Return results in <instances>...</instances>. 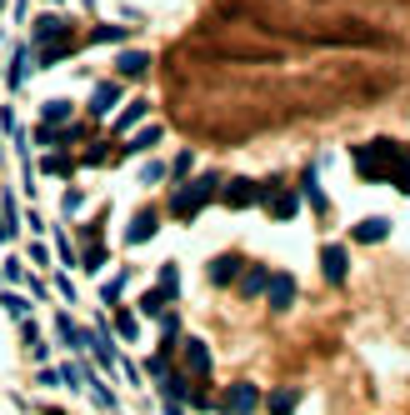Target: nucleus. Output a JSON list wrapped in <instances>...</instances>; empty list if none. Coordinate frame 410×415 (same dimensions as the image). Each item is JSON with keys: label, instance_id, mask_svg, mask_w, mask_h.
Listing matches in <instances>:
<instances>
[{"label": "nucleus", "instance_id": "f257e3e1", "mask_svg": "<svg viewBox=\"0 0 410 415\" xmlns=\"http://www.w3.org/2000/svg\"><path fill=\"white\" fill-rule=\"evenodd\" d=\"M356 170L366 181H395L400 191H410V155H405V145H395L385 136L356 150Z\"/></svg>", "mask_w": 410, "mask_h": 415}, {"label": "nucleus", "instance_id": "f03ea898", "mask_svg": "<svg viewBox=\"0 0 410 415\" xmlns=\"http://www.w3.org/2000/svg\"><path fill=\"white\" fill-rule=\"evenodd\" d=\"M215 191H220V175H215V170H205V175H200V181H195V186H186V191H175V200H170V210L191 220V215H200V210H205V205L215 200Z\"/></svg>", "mask_w": 410, "mask_h": 415}, {"label": "nucleus", "instance_id": "7ed1b4c3", "mask_svg": "<svg viewBox=\"0 0 410 415\" xmlns=\"http://www.w3.org/2000/svg\"><path fill=\"white\" fill-rule=\"evenodd\" d=\"M255 405H260V390H255L251 380H236V385L225 390V410H236V415H251Z\"/></svg>", "mask_w": 410, "mask_h": 415}, {"label": "nucleus", "instance_id": "20e7f679", "mask_svg": "<svg viewBox=\"0 0 410 415\" xmlns=\"http://www.w3.org/2000/svg\"><path fill=\"white\" fill-rule=\"evenodd\" d=\"M255 200H260V186L246 181V175H236V181L225 186V205H230V210H246V205H255Z\"/></svg>", "mask_w": 410, "mask_h": 415}, {"label": "nucleus", "instance_id": "39448f33", "mask_svg": "<svg viewBox=\"0 0 410 415\" xmlns=\"http://www.w3.org/2000/svg\"><path fill=\"white\" fill-rule=\"evenodd\" d=\"M66 30H71V25H66L61 16H40V20H35V45H30V50H45V45H55V40H66Z\"/></svg>", "mask_w": 410, "mask_h": 415}, {"label": "nucleus", "instance_id": "423d86ee", "mask_svg": "<svg viewBox=\"0 0 410 415\" xmlns=\"http://www.w3.org/2000/svg\"><path fill=\"white\" fill-rule=\"evenodd\" d=\"M155 225H160V215H155V210H140V215L126 225V246H145L150 235H155Z\"/></svg>", "mask_w": 410, "mask_h": 415}, {"label": "nucleus", "instance_id": "0eeeda50", "mask_svg": "<svg viewBox=\"0 0 410 415\" xmlns=\"http://www.w3.org/2000/svg\"><path fill=\"white\" fill-rule=\"evenodd\" d=\"M241 270H246V260H241L236 251H230V255H215V260H210V280H215V285H230V280H236Z\"/></svg>", "mask_w": 410, "mask_h": 415}, {"label": "nucleus", "instance_id": "6e6552de", "mask_svg": "<svg viewBox=\"0 0 410 415\" xmlns=\"http://www.w3.org/2000/svg\"><path fill=\"white\" fill-rule=\"evenodd\" d=\"M121 105V85L115 80H100L95 90H90V115H105V110H115Z\"/></svg>", "mask_w": 410, "mask_h": 415}, {"label": "nucleus", "instance_id": "1a4fd4ad", "mask_svg": "<svg viewBox=\"0 0 410 415\" xmlns=\"http://www.w3.org/2000/svg\"><path fill=\"white\" fill-rule=\"evenodd\" d=\"M320 270H325L330 285H340V280H345V251H340V246H325V251H320Z\"/></svg>", "mask_w": 410, "mask_h": 415}, {"label": "nucleus", "instance_id": "9d476101", "mask_svg": "<svg viewBox=\"0 0 410 415\" xmlns=\"http://www.w3.org/2000/svg\"><path fill=\"white\" fill-rule=\"evenodd\" d=\"M145 66H150L145 50H121L115 55V76H145Z\"/></svg>", "mask_w": 410, "mask_h": 415}, {"label": "nucleus", "instance_id": "9b49d317", "mask_svg": "<svg viewBox=\"0 0 410 415\" xmlns=\"http://www.w3.org/2000/svg\"><path fill=\"white\" fill-rule=\"evenodd\" d=\"M55 330H61V340H66V345H76V350H85V345H90V335H85V330L76 325V315H66V311L55 315Z\"/></svg>", "mask_w": 410, "mask_h": 415}, {"label": "nucleus", "instance_id": "f8f14e48", "mask_svg": "<svg viewBox=\"0 0 410 415\" xmlns=\"http://www.w3.org/2000/svg\"><path fill=\"white\" fill-rule=\"evenodd\" d=\"M265 290H270V306H275V311H285L290 301H296V280H290V275H270Z\"/></svg>", "mask_w": 410, "mask_h": 415}, {"label": "nucleus", "instance_id": "ddd939ff", "mask_svg": "<svg viewBox=\"0 0 410 415\" xmlns=\"http://www.w3.org/2000/svg\"><path fill=\"white\" fill-rule=\"evenodd\" d=\"M350 235H356V246H375V241H385V235H390V225L375 215V220H361V225L350 230Z\"/></svg>", "mask_w": 410, "mask_h": 415}, {"label": "nucleus", "instance_id": "4468645a", "mask_svg": "<svg viewBox=\"0 0 410 415\" xmlns=\"http://www.w3.org/2000/svg\"><path fill=\"white\" fill-rule=\"evenodd\" d=\"M186 366H191L195 375H210V350H205L200 340H186Z\"/></svg>", "mask_w": 410, "mask_h": 415}, {"label": "nucleus", "instance_id": "2eb2a0df", "mask_svg": "<svg viewBox=\"0 0 410 415\" xmlns=\"http://www.w3.org/2000/svg\"><path fill=\"white\" fill-rule=\"evenodd\" d=\"M25 71H30V45H20V50L11 55V90L25 85Z\"/></svg>", "mask_w": 410, "mask_h": 415}, {"label": "nucleus", "instance_id": "dca6fc26", "mask_svg": "<svg viewBox=\"0 0 410 415\" xmlns=\"http://www.w3.org/2000/svg\"><path fill=\"white\" fill-rule=\"evenodd\" d=\"M296 405H301V390H275L270 395V415H296Z\"/></svg>", "mask_w": 410, "mask_h": 415}, {"label": "nucleus", "instance_id": "f3484780", "mask_svg": "<svg viewBox=\"0 0 410 415\" xmlns=\"http://www.w3.org/2000/svg\"><path fill=\"white\" fill-rule=\"evenodd\" d=\"M121 290H126V275H121V270H115V275H110V280L100 285V301H105V306L115 311V306H121Z\"/></svg>", "mask_w": 410, "mask_h": 415}, {"label": "nucleus", "instance_id": "a211bd4d", "mask_svg": "<svg viewBox=\"0 0 410 415\" xmlns=\"http://www.w3.org/2000/svg\"><path fill=\"white\" fill-rule=\"evenodd\" d=\"M296 210H301V200H296V196H275V191H270V215H275V220H290Z\"/></svg>", "mask_w": 410, "mask_h": 415}, {"label": "nucleus", "instance_id": "6ab92c4d", "mask_svg": "<svg viewBox=\"0 0 410 415\" xmlns=\"http://www.w3.org/2000/svg\"><path fill=\"white\" fill-rule=\"evenodd\" d=\"M71 50H76L71 40H55V45H45V50L35 55V66H55V61H66V55H71Z\"/></svg>", "mask_w": 410, "mask_h": 415}, {"label": "nucleus", "instance_id": "aec40b11", "mask_svg": "<svg viewBox=\"0 0 410 415\" xmlns=\"http://www.w3.org/2000/svg\"><path fill=\"white\" fill-rule=\"evenodd\" d=\"M265 285H270V275H265V270L255 265V270H246V280H241V295H260Z\"/></svg>", "mask_w": 410, "mask_h": 415}, {"label": "nucleus", "instance_id": "412c9836", "mask_svg": "<svg viewBox=\"0 0 410 415\" xmlns=\"http://www.w3.org/2000/svg\"><path fill=\"white\" fill-rule=\"evenodd\" d=\"M140 115H145V100H135V105H126L121 115H115V131H131V126L140 121Z\"/></svg>", "mask_w": 410, "mask_h": 415}, {"label": "nucleus", "instance_id": "4be33fe9", "mask_svg": "<svg viewBox=\"0 0 410 415\" xmlns=\"http://www.w3.org/2000/svg\"><path fill=\"white\" fill-rule=\"evenodd\" d=\"M55 380H66L71 390H80V385H85V366H76V361H71V366H61V375H55Z\"/></svg>", "mask_w": 410, "mask_h": 415}, {"label": "nucleus", "instance_id": "5701e85b", "mask_svg": "<svg viewBox=\"0 0 410 415\" xmlns=\"http://www.w3.org/2000/svg\"><path fill=\"white\" fill-rule=\"evenodd\" d=\"M40 170H50V175H61V181H66V175H71L76 165H71L66 155H45V160H40Z\"/></svg>", "mask_w": 410, "mask_h": 415}, {"label": "nucleus", "instance_id": "b1692460", "mask_svg": "<svg viewBox=\"0 0 410 415\" xmlns=\"http://www.w3.org/2000/svg\"><path fill=\"white\" fill-rule=\"evenodd\" d=\"M115 330H121V340H135L140 330H135V315L131 311H115Z\"/></svg>", "mask_w": 410, "mask_h": 415}, {"label": "nucleus", "instance_id": "393cba45", "mask_svg": "<svg viewBox=\"0 0 410 415\" xmlns=\"http://www.w3.org/2000/svg\"><path fill=\"white\" fill-rule=\"evenodd\" d=\"M140 311H145V315H160V311H165V295H160V290H145V301H140Z\"/></svg>", "mask_w": 410, "mask_h": 415}, {"label": "nucleus", "instance_id": "a878e982", "mask_svg": "<svg viewBox=\"0 0 410 415\" xmlns=\"http://www.w3.org/2000/svg\"><path fill=\"white\" fill-rule=\"evenodd\" d=\"M121 35H126L121 25H100V30L90 35V45H110V40H121Z\"/></svg>", "mask_w": 410, "mask_h": 415}, {"label": "nucleus", "instance_id": "bb28decb", "mask_svg": "<svg viewBox=\"0 0 410 415\" xmlns=\"http://www.w3.org/2000/svg\"><path fill=\"white\" fill-rule=\"evenodd\" d=\"M175 285H181V275H175V265H165V270H160V295H165V301L175 295Z\"/></svg>", "mask_w": 410, "mask_h": 415}, {"label": "nucleus", "instance_id": "cd10ccee", "mask_svg": "<svg viewBox=\"0 0 410 415\" xmlns=\"http://www.w3.org/2000/svg\"><path fill=\"white\" fill-rule=\"evenodd\" d=\"M155 140H160V126H145V131L131 140V150H145V145H155Z\"/></svg>", "mask_w": 410, "mask_h": 415}, {"label": "nucleus", "instance_id": "c85d7f7f", "mask_svg": "<svg viewBox=\"0 0 410 415\" xmlns=\"http://www.w3.org/2000/svg\"><path fill=\"white\" fill-rule=\"evenodd\" d=\"M80 265H85V270H100V265H105V246H90V251L80 255Z\"/></svg>", "mask_w": 410, "mask_h": 415}, {"label": "nucleus", "instance_id": "c756f323", "mask_svg": "<svg viewBox=\"0 0 410 415\" xmlns=\"http://www.w3.org/2000/svg\"><path fill=\"white\" fill-rule=\"evenodd\" d=\"M165 170H170V165H160V160H150V165L140 170V181H145V186H155V181H165Z\"/></svg>", "mask_w": 410, "mask_h": 415}, {"label": "nucleus", "instance_id": "7c9ffc66", "mask_svg": "<svg viewBox=\"0 0 410 415\" xmlns=\"http://www.w3.org/2000/svg\"><path fill=\"white\" fill-rule=\"evenodd\" d=\"M66 115H71V100H50L45 105V121H66Z\"/></svg>", "mask_w": 410, "mask_h": 415}, {"label": "nucleus", "instance_id": "2f4dec72", "mask_svg": "<svg viewBox=\"0 0 410 415\" xmlns=\"http://www.w3.org/2000/svg\"><path fill=\"white\" fill-rule=\"evenodd\" d=\"M0 306H6L11 315H25V306H30V301H25V295H0Z\"/></svg>", "mask_w": 410, "mask_h": 415}, {"label": "nucleus", "instance_id": "473e14b6", "mask_svg": "<svg viewBox=\"0 0 410 415\" xmlns=\"http://www.w3.org/2000/svg\"><path fill=\"white\" fill-rule=\"evenodd\" d=\"M16 235V210H0V241H11Z\"/></svg>", "mask_w": 410, "mask_h": 415}, {"label": "nucleus", "instance_id": "72a5a7b5", "mask_svg": "<svg viewBox=\"0 0 410 415\" xmlns=\"http://www.w3.org/2000/svg\"><path fill=\"white\" fill-rule=\"evenodd\" d=\"M306 196L315 200V210H325V196H320V186H315V175H306Z\"/></svg>", "mask_w": 410, "mask_h": 415}, {"label": "nucleus", "instance_id": "f704fd0d", "mask_svg": "<svg viewBox=\"0 0 410 415\" xmlns=\"http://www.w3.org/2000/svg\"><path fill=\"white\" fill-rule=\"evenodd\" d=\"M80 205H85V196H80V191H66V205H61V210H66V215H76Z\"/></svg>", "mask_w": 410, "mask_h": 415}, {"label": "nucleus", "instance_id": "c9c22d12", "mask_svg": "<svg viewBox=\"0 0 410 415\" xmlns=\"http://www.w3.org/2000/svg\"><path fill=\"white\" fill-rule=\"evenodd\" d=\"M90 395H95V405H100V410H115V395H110V390H105V385H95V390H90Z\"/></svg>", "mask_w": 410, "mask_h": 415}, {"label": "nucleus", "instance_id": "e433bc0d", "mask_svg": "<svg viewBox=\"0 0 410 415\" xmlns=\"http://www.w3.org/2000/svg\"><path fill=\"white\" fill-rule=\"evenodd\" d=\"M55 140H61V136H55L50 126H40V131H35V145H55Z\"/></svg>", "mask_w": 410, "mask_h": 415}]
</instances>
